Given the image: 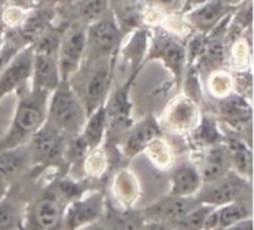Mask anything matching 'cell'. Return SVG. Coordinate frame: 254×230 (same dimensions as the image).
I'll list each match as a JSON object with an SVG mask.
<instances>
[{"label":"cell","instance_id":"1","mask_svg":"<svg viewBox=\"0 0 254 230\" xmlns=\"http://www.w3.org/2000/svg\"><path fill=\"white\" fill-rule=\"evenodd\" d=\"M18 94V104L7 132L0 140V152L25 146L46 120L49 92L31 89L30 85Z\"/></svg>","mask_w":254,"mask_h":230},{"label":"cell","instance_id":"2","mask_svg":"<svg viewBox=\"0 0 254 230\" xmlns=\"http://www.w3.org/2000/svg\"><path fill=\"white\" fill-rule=\"evenodd\" d=\"M118 55L110 58L83 61L77 71L67 80L82 103L86 115L103 106L110 94Z\"/></svg>","mask_w":254,"mask_h":230},{"label":"cell","instance_id":"3","mask_svg":"<svg viewBox=\"0 0 254 230\" xmlns=\"http://www.w3.org/2000/svg\"><path fill=\"white\" fill-rule=\"evenodd\" d=\"M86 116L88 115L70 83L67 80H61L49 94L45 122L70 140L80 134Z\"/></svg>","mask_w":254,"mask_h":230},{"label":"cell","instance_id":"4","mask_svg":"<svg viewBox=\"0 0 254 230\" xmlns=\"http://www.w3.org/2000/svg\"><path fill=\"white\" fill-rule=\"evenodd\" d=\"M122 39L124 33L115 18L113 10L109 9L101 18L86 25L83 61L110 58L118 55Z\"/></svg>","mask_w":254,"mask_h":230},{"label":"cell","instance_id":"5","mask_svg":"<svg viewBox=\"0 0 254 230\" xmlns=\"http://www.w3.org/2000/svg\"><path fill=\"white\" fill-rule=\"evenodd\" d=\"M161 61L174 76L177 86L185 79V70L188 64L186 46L173 34L165 30H156L150 46L146 51V61Z\"/></svg>","mask_w":254,"mask_h":230},{"label":"cell","instance_id":"6","mask_svg":"<svg viewBox=\"0 0 254 230\" xmlns=\"http://www.w3.org/2000/svg\"><path fill=\"white\" fill-rule=\"evenodd\" d=\"M250 180H246L234 171H229L226 175L211 183H204L195 198L201 205L219 208L234 201L250 196Z\"/></svg>","mask_w":254,"mask_h":230},{"label":"cell","instance_id":"7","mask_svg":"<svg viewBox=\"0 0 254 230\" xmlns=\"http://www.w3.org/2000/svg\"><path fill=\"white\" fill-rule=\"evenodd\" d=\"M86 27L70 22L61 33L58 43V68L61 80H68L80 67L85 55Z\"/></svg>","mask_w":254,"mask_h":230},{"label":"cell","instance_id":"8","mask_svg":"<svg viewBox=\"0 0 254 230\" xmlns=\"http://www.w3.org/2000/svg\"><path fill=\"white\" fill-rule=\"evenodd\" d=\"M137 73H132L125 85L119 86L113 94L110 92L104 107H106V117H107V132L113 140H124L128 134L129 128L132 126L131 122V101H129V89L132 80L135 79Z\"/></svg>","mask_w":254,"mask_h":230},{"label":"cell","instance_id":"9","mask_svg":"<svg viewBox=\"0 0 254 230\" xmlns=\"http://www.w3.org/2000/svg\"><path fill=\"white\" fill-rule=\"evenodd\" d=\"M68 138L52 128L49 123H43L42 128L27 143L31 165L52 167L64 159V150Z\"/></svg>","mask_w":254,"mask_h":230},{"label":"cell","instance_id":"10","mask_svg":"<svg viewBox=\"0 0 254 230\" xmlns=\"http://www.w3.org/2000/svg\"><path fill=\"white\" fill-rule=\"evenodd\" d=\"M33 68V46L19 49L0 71V100L30 85Z\"/></svg>","mask_w":254,"mask_h":230},{"label":"cell","instance_id":"11","mask_svg":"<svg viewBox=\"0 0 254 230\" xmlns=\"http://www.w3.org/2000/svg\"><path fill=\"white\" fill-rule=\"evenodd\" d=\"M103 216V196L91 193L88 196H77L67 204L63 213L61 229L79 230L98 222Z\"/></svg>","mask_w":254,"mask_h":230},{"label":"cell","instance_id":"12","mask_svg":"<svg viewBox=\"0 0 254 230\" xmlns=\"http://www.w3.org/2000/svg\"><path fill=\"white\" fill-rule=\"evenodd\" d=\"M201 204L196 201L195 196L192 198H180V196H165L155 202L153 205L147 207L141 214L147 222H159L165 223L170 228L188 216L190 211L198 208Z\"/></svg>","mask_w":254,"mask_h":230},{"label":"cell","instance_id":"13","mask_svg":"<svg viewBox=\"0 0 254 230\" xmlns=\"http://www.w3.org/2000/svg\"><path fill=\"white\" fill-rule=\"evenodd\" d=\"M161 135V125L158 120L149 115L143 120L134 123L124 138V155L127 158H134L143 150H146L155 140Z\"/></svg>","mask_w":254,"mask_h":230},{"label":"cell","instance_id":"14","mask_svg":"<svg viewBox=\"0 0 254 230\" xmlns=\"http://www.w3.org/2000/svg\"><path fill=\"white\" fill-rule=\"evenodd\" d=\"M65 202L57 192H46L34 207V222L42 230H60Z\"/></svg>","mask_w":254,"mask_h":230},{"label":"cell","instance_id":"15","mask_svg":"<svg viewBox=\"0 0 254 230\" xmlns=\"http://www.w3.org/2000/svg\"><path fill=\"white\" fill-rule=\"evenodd\" d=\"M232 10H235V9H231L223 0H210L208 3L192 10L189 13V21L202 34H208L228 15H231Z\"/></svg>","mask_w":254,"mask_h":230},{"label":"cell","instance_id":"16","mask_svg":"<svg viewBox=\"0 0 254 230\" xmlns=\"http://www.w3.org/2000/svg\"><path fill=\"white\" fill-rule=\"evenodd\" d=\"M220 117L234 129H244L252 122V106L250 101L238 94H231L220 98L219 103Z\"/></svg>","mask_w":254,"mask_h":230},{"label":"cell","instance_id":"17","mask_svg":"<svg viewBox=\"0 0 254 230\" xmlns=\"http://www.w3.org/2000/svg\"><path fill=\"white\" fill-rule=\"evenodd\" d=\"M60 9H64L65 24L76 22L86 27L101 18L110 9V3L109 0H73Z\"/></svg>","mask_w":254,"mask_h":230},{"label":"cell","instance_id":"18","mask_svg":"<svg viewBox=\"0 0 254 230\" xmlns=\"http://www.w3.org/2000/svg\"><path fill=\"white\" fill-rule=\"evenodd\" d=\"M202 186V178L199 170L192 164H183L177 167L171 175V196L192 198Z\"/></svg>","mask_w":254,"mask_h":230},{"label":"cell","instance_id":"19","mask_svg":"<svg viewBox=\"0 0 254 230\" xmlns=\"http://www.w3.org/2000/svg\"><path fill=\"white\" fill-rule=\"evenodd\" d=\"M231 170V156L228 146L216 144L213 146L208 153L205 155V161L202 164V168L199 170L202 184L211 183L223 175H226Z\"/></svg>","mask_w":254,"mask_h":230},{"label":"cell","instance_id":"20","mask_svg":"<svg viewBox=\"0 0 254 230\" xmlns=\"http://www.w3.org/2000/svg\"><path fill=\"white\" fill-rule=\"evenodd\" d=\"M106 132H107V117H106V107L103 104L86 116V120L83 123L79 137L83 140L89 152H92L101 146Z\"/></svg>","mask_w":254,"mask_h":230},{"label":"cell","instance_id":"21","mask_svg":"<svg viewBox=\"0 0 254 230\" xmlns=\"http://www.w3.org/2000/svg\"><path fill=\"white\" fill-rule=\"evenodd\" d=\"M30 165H31V158L27 144L0 152V175L6 181L16 178Z\"/></svg>","mask_w":254,"mask_h":230},{"label":"cell","instance_id":"22","mask_svg":"<svg viewBox=\"0 0 254 230\" xmlns=\"http://www.w3.org/2000/svg\"><path fill=\"white\" fill-rule=\"evenodd\" d=\"M196 104L192 98H179L168 112V125L183 131L196 125Z\"/></svg>","mask_w":254,"mask_h":230},{"label":"cell","instance_id":"23","mask_svg":"<svg viewBox=\"0 0 254 230\" xmlns=\"http://www.w3.org/2000/svg\"><path fill=\"white\" fill-rule=\"evenodd\" d=\"M217 219H219V228H229L232 225H237L240 222H244L247 219H252V202L250 196L234 201L231 204H226L223 207L217 208Z\"/></svg>","mask_w":254,"mask_h":230},{"label":"cell","instance_id":"24","mask_svg":"<svg viewBox=\"0 0 254 230\" xmlns=\"http://www.w3.org/2000/svg\"><path fill=\"white\" fill-rule=\"evenodd\" d=\"M231 170L246 180H252V150L243 140H232L228 146Z\"/></svg>","mask_w":254,"mask_h":230},{"label":"cell","instance_id":"25","mask_svg":"<svg viewBox=\"0 0 254 230\" xmlns=\"http://www.w3.org/2000/svg\"><path fill=\"white\" fill-rule=\"evenodd\" d=\"M213 207L208 205H199L193 211H190L188 216H185L182 220L174 223L171 229L174 230H204L205 219L210 214Z\"/></svg>","mask_w":254,"mask_h":230},{"label":"cell","instance_id":"26","mask_svg":"<svg viewBox=\"0 0 254 230\" xmlns=\"http://www.w3.org/2000/svg\"><path fill=\"white\" fill-rule=\"evenodd\" d=\"M208 83H210L211 92L216 97H219V100L231 95L232 88H234V85H232V76H229L228 73H223V71H217V70L210 76Z\"/></svg>","mask_w":254,"mask_h":230},{"label":"cell","instance_id":"27","mask_svg":"<svg viewBox=\"0 0 254 230\" xmlns=\"http://www.w3.org/2000/svg\"><path fill=\"white\" fill-rule=\"evenodd\" d=\"M144 223L141 213H122L115 219L112 230H143Z\"/></svg>","mask_w":254,"mask_h":230},{"label":"cell","instance_id":"28","mask_svg":"<svg viewBox=\"0 0 254 230\" xmlns=\"http://www.w3.org/2000/svg\"><path fill=\"white\" fill-rule=\"evenodd\" d=\"M16 223V208L0 199V230H10Z\"/></svg>","mask_w":254,"mask_h":230},{"label":"cell","instance_id":"29","mask_svg":"<svg viewBox=\"0 0 254 230\" xmlns=\"http://www.w3.org/2000/svg\"><path fill=\"white\" fill-rule=\"evenodd\" d=\"M216 230H253V223L252 219H247L244 222H240L237 225H232L229 228H223V229H216Z\"/></svg>","mask_w":254,"mask_h":230},{"label":"cell","instance_id":"30","mask_svg":"<svg viewBox=\"0 0 254 230\" xmlns=\"http://www.w3.org/2000/svg\"><path fill=\"white\" fill-rule=\"evenodd\" d=\"M45 6H49V7H54V9H60V7H64L67 4H70L73 0H40Z\"/></svg>","mask_w":254,"mask_h":230},{"label":"cell","instance_id":"31","mask_svg":"<svg viewBox=\"0 0 254 230\" xmlns=\"http://www.w3.org/2000/svg\"><path fill=\"white\" fill-rule=\"evenodd\" d=\"M79 230H110L107 226H104V225H101L100 223V220L98 222H95V223H92V225H89V226H85V228H82V229Z\"/></svg>","mask_w":254,"mask_h":230},{"label":"cell","instance_id":"32","mask_svg":"<svg viewBox=\"0 0 254 230\" xmlns=\"http://www.w3.org/2000/svg\"><path fill=\"white\" fill-rule=\"evenodd\" d=\"M231 9H237V7H241V4H244L247 0H223Z\"/></svg>","mask_w":254,"mask_h":230},{"label":"cell","instance_id":"33","mask_svg":"<svg viewBox=\"0 0 254 230\" xmlns=\"http://www.w3.org/2000/svg\"><path fill=\"white\" fill-rule=\"evenodd\" d=\"M6 183H7V181L0 175V199H1V198H3V195L6 193Z\"/></svg>","mask_w":254,"mask_h":230},{"label":"cell","instance_id":"34","mask_svg":"<svg viewBox=\"0 0 254 230\" xmlns=\"http://www.w3.org/2000/svg\"><path fill=\"white\" fill-rule=\"evenodd\" d=\"M122 1H127V0H109L110 6H113V4H118V3H122Z\"/></svg>","mask_w":254,"mask_h":230},{"label":"cell","instance_id":"35","mask_svg":"<svg viewBox=\"0 0 254 230\" xmlns=\"http://www.w3.org/2000/svg\"><path fill=\"white\" fill-rule=\"evenodd\" d=\"M171 230H174V229H171Z\"/></svg>","mask_w":254,"mask_h":230},{"label":"cell","instance_id":"36","mask_svg":"<svg viewBox=\"0 0 254 230\" xmlns=\"http://www.w3.org/2000/svg\"><path fill=\"white\" fill-rule=\"evenodd\" d=\"M4 1H6V0H4Z\"/></svg>","mask_w":254,"mask_h":230}]
</instances>
